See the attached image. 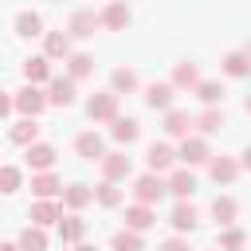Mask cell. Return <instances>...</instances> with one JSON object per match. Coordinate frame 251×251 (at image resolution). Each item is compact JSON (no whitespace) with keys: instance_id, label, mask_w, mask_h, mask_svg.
<instances>
[{"instance_id":"16","label":"cell","mask_w":251,"mask_h":251,"mask_svg":"<svg viewBox=\"0 0 251 251\" xmlns=\"http://www.w3.org/2000/svg\"><path fill=\"white\" fill-rule=\"evenodd\" d=\"M161 129H165L169 137H188V133H192V114H188V110H176V106H169V110H165V122H161Z\"/></svg>"},{"instance_id":"9","label":"cell","mask_w":251,"mask_h":251,"mask_svg":"<svg viewBox=\"0 0 251 251\" xmlns=\"http://www.w3.org/2000/svg\"><path fill=\"white\" fill-rule=\"evenodd\" d=\"M129 4H118V0H110L102 12H98V27H106V31H126L129 27Z\"/></svg>"},{"instance_id":"32","label":"cell","mask_w":251,"mask_h":251,"mask_svg":"<svg viewBox=\"0 0 251 251\" xmlns=\"http://www.w3.org/2000/svg\"><path fill=\"white\" fill-rule=\"evenodd\" d=\"M8 137H12V145H24V149H27L31 141H39V122H35V118H20Z\"/></svg>"},{"instance_id":"37","label":"cell","mask_w":251,"mask_h":251,"mask_svg":"<svg viewBox=\"0 0 251 251\" xmlns=\"http://www.w3.org/2000/svg\"><path fill=\"white\" fill-rule=\"evenodd\" d=\"M110 251H145V239L137 235V231H114V239H110Z\"/></svg>"},{"instance_id":"23","label":"cell","mask_w":251,"mask_h":251,"mask_svg":"<svg viewBox=\"0 0 251 251\" xmlns=\"http://www.w3.org/2000/svg\"><path fill=\"white\" fill-rule=\"evenodd\" d=\"M63 192V180L55 173H31V196L35 200H55Z\"/></svg>"},{"instance_id":"40","label":"cell","mask_w":251,"mask_h":251,"mask_svg":"<svg viewBox=\"0 0 251 251\" xmlns=\"http://www.w3.org/2000/svg\"><path fill=\"white\" fill-rule=\"evenodd\" d=\"M8 114H12V94H8V90H0V122H4Z\"/></svg>"},{"instance_id":"38","label":"cell","mask_w":251,"mask_h":251,"mask_svg":"<svg viewBox=\"0 0 251 251\" xmlns=\"http://www.w3.org/2000/svg\"><path fill=\"white\" fill-rule=\"evenodd\" d=\"M90 192H94V204H102V208H118V204H122V188L110 184V180H102V184L90 188Z\"/></svg>"},{"instance_id":"43","label":"cell","mask_w":251,"mask_h":251,"mask_svg":"<svg viewBox=\"0 0 251 251\" xmlns=\"http://www.w3.org/2000/svg\"><path fill=\"white\" fill-rule=\"evenodd\" d=\"M118 4H129V0H118Z\"/></svg>"},{"instance_id":"30","label":"cell","mask_w":251,"mask_h":251,"mask_svg":"<svg viewBox=\"0 0 251 251\" xmlns=\"http://www.w3.org/2000/svg\"><path fill=\"white\" fill-rule=\"evenodd\" d=\"M55 227H59V239H63V243H82V235H86V220H82L78 212H75V216H63Z\"/></svg>"},{"instance_id":"11","label":"cell","mask_w":251,"mask_h":251,"mask_svg":"<svg viewBox=\"0 0 251 251\" xmlns=\"http://www.w3.org/2000/svg\"><path fill=\"white\" fill-rule=\"evenodd\" d=\"M165 192H173L176 200H192V192H196V173H192V169H169Z\"/></svg>"},{"instance_id":"18","label":"cell","mask_w":251,"mask_h":251,"mask_svg":"<svg viewBox=\"0 0 251 251\" xmlns=\"http://www.w3.org/2000/svg\"><path fill=\"white\" fill-rule=\"evenodd\" d=\"M153 224H157V212H153L149 204H129V208H126V231H137V235H141V231H149Z\"/></svg>"},{"instance_id":"36","label":"cell","mask_w":251,"mask_h":251,"mask_svg":"<svg viewBox=\"0 0 251 251\" xmlns=\"http://www.w3.org/2000/svg\"><path fill=\"white\" fill-rule=\"evenodd\" d=\"M24 188V173L16 165H0V196H12Z\"/></svg>"},{"instance_id":"21","label":"cell","mask_w":251,"mask_h":251,"mask_svg":"<svg viewBox=\"0 0 251 251\" xmlns=\"http://www.w3.org/2000/svg\"><path fill=\"white\" fill-rule=\"evenodd\" d=\"M63 63H67V78L71 82H82V78L94 75V55H86V51H71Z\"/></svg>"},{"instance_id":"4","label":"cell","mask_w":251,"mask_h":251,"mask_svg":"<svg viewBox=\"0 0 251 251\" xmlns=\"http://www.w3.org/2000/svg\"><path fill=\"white\" fill-rule=\"evenodd\" d=\"M86 118L90 122H114L118 118V94L114 90H98L86 98Z\"/></svg>"},{"instance_id":"13","label":"cell","mask_w":251,"mask_h":251,"mask_svg":"<svg viewBox=\"0 0 251 251\" xmlns=\"http://www.w3.org/2000/svg\"><path fill=\"white\" fill-rule=\"evenodd\" d=\"M27 216H31V224H35V227H43V231H47L51 224H59V220H63V204H59V200H35V204L27 208Z\"/></svg>"},{"instance_id":"34","label":"cell","mask_w":251,"mask_h":251,"mask_svg":"<svg viewBox=\"0 0 251 251\" xmlns=\"http://www.w3.org/2000/svg\"><path fill=\"white\" fill-rule=\"evenodd\" d=\"M220 67H224V75H227V78H247V71H251V63H247V51H227Z\"/></svg>"},{"instance_id":"27","label":"cell","mask_w":251,"mask_h":251,"mask_svg":"<svg viewBox=\"0 0 251 251\" xmlns=\"http://www.w3.org/2000/svg\"><path fill=\"white\" fill-rule=\"evenodd\" d=\"M212 216H216L220 227H231V224L239 220V200H235V196H216V200H212Z\"/></svg>"},{"instance_id":"10","label":"cell","mask_w":251,"mask_h":251,"mask_svg":"<svg viewBox=\"0 0 251 251\" xmlns=\"http://www.w3.org/2000/svg\"><path fill=\"white\" fill-rule=\"evenodd\" d=\"M55 161H59V149H55V145H47V141H31V145H27V165H31V173H51Z\"/></svg>"},{"instance_id":"8","label":"cell","mask_w":251,"mask_h":251,"mask_svg":"<svg viewBox=\"0 0 251 251\" xmlns=\"http://www.w3.org/2000/svg\"><path fill=\"white\" fill-rule=\"evenodd\" d=\"M145 165H149V173H169L173 165H176V149L169 145V141H153L149 149H145Z\"/></svg>"},{"instance_id":"22","label":"cell","mask_w":251,"mask_h":251,"mask_svg":"<svg viewBox=\"0 0 251 251\" xmlns=\"http://www.w3.org/2000/svg\"><path fill=\"white\" fill-rule=\"evenodd\" d=\"M110 137H114L118 145H133V141L141 137V122H137V118H122V114H118V118L110 122Z\"/></svg>"},{"instance_id":"25","label":"cell","mask_w":251,"mask_h":251,"mask_svg":"<svg viewBox=\"0 0 251 251\" xmlns=\"http://www.w3.org/2000/svg\"><path fill=\"white\" fill-rule=\"evenodd\" d=\"M173 98H176V90H173L169 82H149V86H145V106H149V110H161V114H165V110L173 106Z\"/></svg>"},{"instance_id":"15","label":"cell","mask_w":251,"mask_h":251,"mask_svg":"<svg viewBox=\"0 0 251 251\" xmlns=\"http://www.w3.org/2000/svg\"><path fill=\"white\" fill-rule=\"evenodd\" d=\"M169 224H173L176 231H196V224H200V208H196L192 200H176V208L169 212Z\"/></svg>"},{"instance_id":"26","label":"cell","mask_w":251,"mask_h":251,"mask_svg":"<svg viewBox=\"0 0 251 251\" xmlns=\"http://www.w3.org/2000/svg\"><path fill=\"white\" fill-rule=\"evenodd\" d=\"M196 82H200V71H196V63L180 59V63L173 67V78H169V86H173V90H192Z\"/></svg>"},{"instance_id":"2","label":"cell","mask_w":251,"mask_h":251,"mask_svg":"<svg viewBox=\"0 0 251 251\" xmlns=\"http://www.w3.org/2000/svg\"><path fill=\"white\" fill-rule=\"evenodd\" d=\"M208 157H212V145H208V137H180V149H176V161L184 165V169H196V165H208Z\"/></svg>"},{"instance_id":"17","label":"cell","mask_w":251,"mask_h":251,"mask_svg":"<svg viewBox=\"0 0 251 251\" xmlns=\"http://www.w3.org/2000/svg\"><path fill=\"white\" fill-rule=\"evenodd\" d=\"M75 153H78L82 161H98V157L106 153V137H102V133H94V129H86V133H78V137H75Z\"/></svg>"},{"instance_id":"42","label":"cell","mask_w":251,"mask_h":251,"mask_svg":"<svg viewBox=\"0 0 251 251\" xmlns=\"http://www.w3.org/2000/svg\"><path fill=\"white\" fill-rule=\"evenodd\" d=\"M0 251H20V247L16 243H0Z\"/></svg>"},{"instance_id":"41","label":"cell","mask_w":251,"mask_h":251,"mask_svg":"<svg viewBox=\"0 0 251 251\" xmlns=\"http://www.w3.org/2000/svg\"><path fill=\"white\" fill-rule=\"evenodd\" d=\"M75 251H94V247L90 243H75Z\"/></svg>"},{"instance_id":"6","label":"cell","mask_w":251,"mask_h":251,"mask_svg":"<svg viewBox=\"0 0 251 251\" xmlns=\"http://www.w3.org/2000/svg\"><path fill=\"white\" fill-rule=\"evenodd\" d=\"M98 169H102V180L118 184V180H126V176L133 173V161H129L126 153H102V157H98Z\"/></svg>"},{"instance_id":"14","label":"cell","mask_w":251,"mask_h":251,"mask_svg":"<svg viewBox=\"0 0 251 251\" xmlns=\"http://www.w3.org/2000/svg\"><path fill=\"white\" fill-rule=\"evenodd\" d=\"M208 176L216 180V184H235L239 180V165H235V157H208Z\"/></svg>"},{"instance_id":"28","label":"cell","mask_w":251,"mask_h":251,"mask_svg":"<svg viewBox=\"0 0 251 251\" xmlns=\"http://www.w3.org/2000/svg\"><path fill=\"white\" fill-rule=\"evenodd\" d=\"M24 78H27V86H43V82L51 78V63H47L43 55L24 59Z\"/></svg>"},{"instance_id":"24","label":"cell","mask_w":251,"mask_h":251,"mask_svg":"<svg viewBox=\"0 0 251 251\" xmlns=\"http://www.w3.org/2000/svg\"><path fill=\"white\" fill-rule=\"evenodd\" d=\"M59 196H63L59 204H63V208H71V212H82L86 204H94V192H90V184H78V180H75V184H67Z\"/></svg>"},{"instance_id":"29","label":"cell","mask_w":251,"mask_h":251,"mask_svg":"<svg viewBox=\"0 0 251 251\" xmlns=\"http://www.w3.org/2000/svg\"><path fill=\"white\" fill-rule=\"evenodd\" d=\"M192 94H196L204 106H220L227 90H224V82H220V78H200V82L192 86Z\"/></svg>"},{"instance_id":"12","label":"cell","mask_w":251,"mask_h":251,"mask_svg":"<svg viewBox=\"0 0 251 251\" xmlns=\"http://www.w3.org/2000/svg\"><path fill=\"white\" fill-rule=\"evenodd\" d=\"M227 126V114L220 110V106H204L196 118H192V129H200V137H212V133H220Z\"/></svg>"},{"instance_id":"31","label":"cell","mask_w":251,"mask_h":251,"mask_svg":"<svg viewBox=\"0 0 251 251\" xmlns=\"http://www.w3.org/2000/svg\"><path fill=\"white\" fill-rule=\"evenodd\" d=\"M141 86V78H137V71H129V67H118L114 75H110V90L122 98V94H133Z\"/></svg>"},{"instance_id":"19","label":"cell","mask_w":251,"mask_h":251,"mask_svg":"<svg viewBox=\"0 0 251 251\" xmlns=\"http://www.w3.org/2000/svg\"><path fill=\"white\" fill-rule=\"evenodd\" d=\"M12 27H16V35H20V39H35V35H43V16H39V12H31V8H24V12H16Z\"/></svg>"},{"instance_id":"1","label":"cell","mask_w":251,"mask_h":251,"mask_svg":"<svg viewBox=\"0 0 251 251\" xmlns=\"http://www.w3.org/2000/svg\"><path fill=\"white\" fill-rule=\"evenodd\" d=\"M12 110H20V118H39L47 110V98H43V86H20L12 94Z\"/></svg>"},{"instance_id":"5","label":"cell","mask_w":251,"mask_h":251,"mask_svg":"<svg viewBox=\"0 0 251 251\" xmlns=\"http://www.w3.org/2000/svg\"><path fill=\"white\" fill-rule=\"evenodd\" d=\"M161 196H165V180H161L157 173H141V176L133 180V204H149V208H153Z\"/></svg>"},{"instance_id":"39","label":"cell","mask_w":251,"mask_h":251,"mask_svg":"<svg viewBox=\"0 0 251 251\" xmlns=\"http://www.w3.org/2000/svg\"><path fill=\"white\" fill-rule=\"evenodd\" d=\"M157 251H192V247H188V239H180V235H173V239H165V243H161Z\"/></svg>"},{"instance_id":"3","label":"cell","mask_w":251,"mask_h":251,"mask_svg":"<svg viewBox=\"0 0 251 251\" xmlns=\"http://www.w3.org/2000/svg\"><path fill=\"white\" fill-rule=\"evenodd\" d=\"M75 94H78V82H71L67 75H51L47 78V90H43V98H47V106H75Z\"/></svg>"},{"instance_id":"20","label":"cell","mask_w":251,"mask_h":251,"mask_svg":"<svg viewBox=\"0 0 251 251\" xmlns=\"http://www.w3.org/2000/svg\"><path fill=\"white\" fill-rule=\"evenodd\" d=\"M71 55V39H67V31H43V59L47 63H63Z\"/></svg>"},{"instance_id":"7","label":"cell","mask_w":251,"mask_h":251,"mask_svg":"<svg viewBox=\"0 0 251 251\" xmlns=\"http://www.w3.org/2000/svg\"><path fill=\"white\" fill-rule=\"evenodd\" d=\"M94 31H98V12H90V8L71 12V20H67V39H90Z\"/></svg>"},{"instance_id":"35","label":"cell","mask_w":251,"mask_h":251,"mask_svg":"<svg viewBox=\"0 0 251 251\" xmlns=\"http://www.w3.org/2000/svg\"><path fill=\"white\" fill-rule=\"evenodd\" d=\"M243 247H247V231H243V227H235V224H231V227H224V231H220V239H216V251H243Z\"/></svg>"},{"instance_id":"33","label":"cell","mask_w":251,"mask_h":251,"mask_svg":"<svg viewBox=\"0 0 251 251\" xmlns=\"http://www.w3.org/2000/svg\"><path fill=\"white\" fill-rule=\"evenodd\" d=\"M16 247H20V251H47V231L35 227V224H27V227L20 231V239H16Z\"/></svg>"}]
</instances>
